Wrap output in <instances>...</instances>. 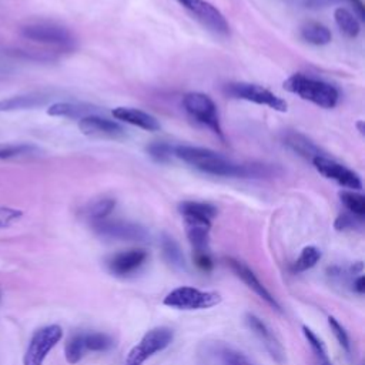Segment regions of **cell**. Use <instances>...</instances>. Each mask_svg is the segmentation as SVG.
<instances>
[{
	"label": "cell",
	"instance_id": "5bb4252c",
	"mask_svg": "<svg viewBox=\"0 0 365 365\" xmlns=\"http://www.w3.org/2000/svg\"><path fill=\"white\" fill-rule=\"evenodd\" d=\"M148 254L143 248H131L113 255L108 261V268L115 275H128L138 269L147 259Z\"/></svg>",
	"mask_w": 365,
	"mask_h": 365
},
{
	"label": "cell",
	"instance_id": "4dcf8cb0",
	"mask_svg": "<svg viewBox=\"0 0 365 365\" xmlns=\"http://www.w3.org/2000/svg\"><path fill=\"white\" fill-rule=\"evenodd\" d=\"M302 332H304V335H305L308 344L311 345L312 351L315 352V355H317L319 364H321V365H328V364H331L329 359H328V354H327V349H325L324 342H322L308 327H302Z\"/></svg>",
	"mask_w": 365,
	"mask_h": 365
},
{
	"label": "cell",
	"instance_id": "484cf974",
	"mask_svg": "<svg viewBox=\"0 0 365 365\" xmlns=\"http://www.w3.org/2000/svg\"><path fill=\"white\" fill-rule=\"evenodd\" d=\"M319 259H321V251L314 245H308L301 251L299 257L295 259V262L292 265V271L304 272V271L312 268Z\"/></svg>",
	"mask_w": 365,
	"mask_h": 365
},
{
	"label": "cell",
	"instance_id": "ba28073f",
	"mask_svg": "<svg viewBox=\"0 0 365 365\" xmlns=\"http://www.w3.org/2000/svg\"><path fill=\"white\" fill-rule=\"evenodd\" d=\"M227 93L235 98L251 101L259 106H267L275 111L284 113L287 111V107H288L285 100H282L268 88L254 83H245V81L231 83L227 86Z\"/></svg>",
	"mask_w": 365,
	"mask_h": 365
},
{
	"label": "cell",
	"instance_id": "d4e9b609",
	"mask_svg": "<svg viewBox=\"0 0 365 365\" xmlns=\"http://www.w3.org/2000/svg\"><path fill=\"white\" fill-rule=\"evenodd\" d=\"M115 207V200L113 198H100L94 202H91L86 208V217L91 220L93 222L104 220Z\"/></svg>",
	"mask_w": 365,
	"mask_h": 365
},
{
	"label": "cell",
	"instance_id": "ffe728a7",
	"mask_svg": "<svg viewBox=\"0 0 365 365\" xmlns=\"http://www.w3.org/2000/svg\"><path fill=\"white\" fill-rule=\"evenodd\" d=\"M185 221V231L188 241L194 247L195 251H202L208 248V232L211 222L208 221H200V220H191L184 218Z\"/></svg>",
	"mask_w": 365,
	"mask_h": 365
},
{
	"label": "cell",
	"instance_id": "f1b7e54d",
	"mask_svg": "<svg viewBox=\"0 0 365 365\" xmlns=\"http://www.w3.org/2000/svg\"><path fill=\"white\" fill-rule=\"evenodd\" d=\"M36 151L37 148L31 144H0V160L24 157Z\"/></svg>",
	"mask_w": 365,
	"mask_h": 365
},
{
	"label": "cell",
	"instance_id": "603a6c76",
	"mask_svg": "<svg viewBox=\"0 0 365 365\" xmlns=\"http://www.w3.org/2000/svg\"><path fill=\"white\" fill-rule=\"evenodd\" d=\"M334 19L338 26V29L346 36V37H356L359 34L361 26L355 14H352L345 7H338L334 11Z\"/></svg>",
	"mask_w": 365,
	"mask_h": 365
},
{
	"label": "cell",
	"instance_id": "e575fe53",
	"mask_svg": "<svg viewBox=\"0 0 365 365\" xmlns=\"http://www.w3.org/2000/svg\"><path fill=\"white\" fill-rule=\"evenodd\" d=\"M224 358L228 365H254L245 355H242L241 352H237V351L227 349L224 352Z\"/></svg>",
	"mask_w": 365,
	"mask_h": 365
},
{
	"label": "cell",
	"instance_id": "4316f807",
	"mask_svg": "<svg viewBox=\"0 0 365 365\" xmlns=\"http://www.w3.org/2000/svg\"><path fill=\"white\" fill-rule=\"evenodd\" d=\"M86 352V345H84V334H76L73 335L64 348V354H66V359L68 364L74 365L77 364L83 355Z\"/></svg>",
	"mask_w": 365,
	"mask_h": 365
},
{
	"label": "cell",
	"instance_id": "8992f818",
	"mask_svg": "<svg viewBox=\"0 0 365 365\" xmlns=\"http://www.w3.org/2000/svg\"><path fill=\"white\" fill-rule=\"evenodd\" d=\"M182 107L198 123L208 127L214 134L222 138L218 110L212 98L204 93L190 91L182 97Z\"/></svg>",
	"mask_w": 365,
	"mask_h": 365
},
{
	"label": "cell",
	"instance_id": "6da1fadb",
	"mask_svg": "<svg viewBox=\"0 0 365 365\" xmlns=\"http://www.w3.org/2000/svg\"><path fill=\"white\" fill-rule=\"evenodd\" d=\"M174 155L201 173L231 177V178H267L275 175V168L268 164H240L231 158L204 147L195 145H175Z\"/></svg>",
	"mask_w": 365,
	"mask_h": 365
},
{
	"label": "cell",
	"instance_id": "7a4b0ae2",
	"mask_svg": "<svg viewBox=\"0 0 365 365\" xmlns=\"http://www.w3.org/2000/svg\"><path fill=\"white\" fill-rule=\"evenodd\" d=\"M284 88L322 108H334L339 100V93L334 86L301 73L289 76L284 81Z\"/></svg>",
	"mask_w": 365,
	"mask_h": 365
},
{
	"label": "cell",
	"instance_id": "44dd1931",
	"mask_svg": "<svg viewBox=\"0 0 365 365\" xmlns=\"http://www.w3.org/2000/svg\"><path fill=\"white\" fill-rule=\"evenodd\" d=\"M180 212L184 218L191 220H200V221H208L217 215V208L208 202H200V201H184L178 205Z\"/></svg>",
	"mask_w": 365,
	"mask_h": 365
},
{
	"label": "cell",
	"instance_id": "f35d334b",
	"mask_svg": "<svg viewBox=\"0 0 365 365\" xmlns=\"http://www.w3.org/2000/svg\"><path fill=\"white\" fill-rule=\"evenodd\" d=\"M354 289L358 292V294H364L365 291V279L362 275H359L355 281H354Z\"/></svg>",
	"mask_w": 365,
	"mask_h": 365
},
{
	"label": "cell",
	"instance_id": "d6a6232c",
	"mask_svg": "<svg viewBox=\"0 0 365 365\" xmlns=\"http://www.w3.org/2000/svg\"><path fill=\"white\" fill-rule=\"evenodd\" d=\"M163 251H164L165 257H167L173 264H181V262H182L181 251H180L177 242H175L173 238L164 237V240H163Z\"/></svg>",
	"mask_w": 365,
	"mask_h": 365
},
{
	"label": "cell",
	"instance_id": "d6986e66",
	"mask_svg": "<svg viewBox=\"0 0 365 365\" xmlns=\"http://www.w3.org/2000/svg\"><path fill=\"white\" fill-rule=\"evenodd\" d=\"M48 97L41 93H30V94H19L13 97H7L0 100V111H17V110H29L36 108L46 104Z\"/></svg>",
	"mask_w": 365,
	"mask_h": 365
},
{
	"label": "cell",
	"instance_id": "3957f363",
	"mask_svg": "<svg viewBox=\"0 0 365 365\" xmlns=\"http://www.w3.org/2000/svg\"><path fill=\"white\" fill-rule=\"evenodd\" d=\"M21 36L33 43L51 47L57 51H71L76 48V37L73 33L53 21H33L21 27Z\"/></svg>",
	"mask_w": 365,
	"mask_h": 365
},
{
	"label": "cell",
	"instance_id": "2e32d148",
	"mask_svg": "<svg viewBox=\"0 0 365 365\" xmlns=\"http://www.w3.org/2000/svg\"><path fill=\"white\" fill-rule=\"evenodd\" d=\"M111 113L114 118L124 121L127 124L140 127L145 131H157L161 127L158 120L154 115L134 107H115Z\"/></svg>",
	"mask_w": 365,
	"mask_h": 365
},
{
	"label": "cell",
	"instance_id": "74e56055",
	"mask_svg": "<svg viewBox=\"0 0 365 365\" xmlns=\"http://www.w3.org/2000/svg\"><path fill=\"white\" fill-rule=\"evenodd\" d=\"M352 6H354V9L356 10V13H358V17L361 19V20H364V17H365V11H364V3H362V0H348Z\"/></svg>",
	"mask_w": 365,
	"mask_h": 365
},
{
	"label": "cell",
	"instance_id": "8fae6325",
	"mask_svg": "<svg viewBox=\"0 0 365 365\" xmlns=\"http://www.w3.org/2000/svg\"><path fill=\"white\" fill-rule=\"evenodd\" d=\"M94 231L106 238H114L121 241H143L147 238L144 227L130 221H97L93 222Z\"/></svg>",
	"mask_w": 365,
	"mask_h": 365
},
{
	"label": "cell",
	"instance_id": "52a82bcc",
	"mask_svg": "<svg viewBox=\"0 0 365 365\" xmlns=\"http://www.w3.org/2000/svg\"><path fill=\"white\" fill-rule=\"evenodd\" d=\"M63 329L60 325L51 324L37 329L24 352L23 365H43L48 352L61 341Z\"/></svg>",
	"mask_w": 365,
	"mask_h": 365
},
{
	"label": "cell",
	"instance_id": "30bf717a",
	"mask_svg": "<svg viewBox=\"0 0 365 365\" xmlns=\"http://www.w3.org/2000/svg\"><path fill=\"white\" fill-rule=\"evenodd\" d=\"M311 163L315 167V170L319 174H322L325 178L334 180L339 185L349 188L352 191L362 188L359 175L356 173H354L352 170L346 168L345 165L339 164L338 161H335L327 155H318V157L312 158Z\"/></svg>",
	"mask_w": 365,
	"mask_h": 365
},
{
	"label": "cell",
	"instance_id": "83f0119b",
	"mask_svg": "<svg viewBox=\"0 0 365 365\" xmlns=\"http://www.w3.org/2000/svg\"><path fill=\"white\" fill-rule=\"evenodd\" d=\"M84 345H86V351L103 352V351H108L113 346V339L107 334L91 332V334H84Z\"/></svg>",
	"mask_w": 365,
	"mask_h": 365
},
{
	"label": "cell",
	"instance_id": "9a60e30c",
	"mask_svg": "<svg viewBox=\"0 0 365 365\" xmlns=\"http://www.w3.org/2000/svg\"><path fill=\"white\" fill-rule=\"evenodd\" d=\"M247 322L250 325V328L257 334V336L262 341L264 346L268 349V352L271 354V356L278 361V362H284L285 359V352L282 345L279 344V341L275 338V335L272 334V331L255 315L248 314L247 315Z\"/></svg>",
	"mask_w": 365,
	"mask_h": 365
},
{
	"label": "cell",
	"instance_id": "1f68e13d",
	"mask_svg": "<svg viewBox=\"0 0 365 365\" xmlns=\"http://www.w3.org/2000/svg\"><path fill=\"white\" fill-rule=\"evenodd\" d=\"M328 325H329V328H331L334 336L336 338L338 344H339L346 352H349V349H351V342H349V336H348L346 331L344 329V327H342L334 317H328Z\"/></svg>",
	"mask_w": 365,
	"mask_h": 365
},
{
	"label": "cell",
	"instance_id": "5b68a950",
	"mask_svg": "<svg viewBox=\"0 0 365 365\" xmlns=\"http://www.w3.org/2000/svg\"><path fill=\"white\" fill-rule=\"evenodd\" d=\"M173 338L174 332L167 327H155L147 331L127 354L125 365H143L148 358L164 351L173 342Z\"/></svg>",
	"mask_w": 365,
	"mask_h": 365
},
{
	"label": "cell",
	"instance_id": "7c38bea8",
	"mask_svg": "<svg viewBox=\"0 0 365 365\" xmlns=\"http://www.w3.org/2000/svg\"><path fill=\"white\" fill-rule=\"evenodd\" d=\"M78 128L83 134L91 137H107V138H121L125 135V128L117 121L100 114H91L78 121Z\"/></svg>",
	"mask_w": 365,
	"mask_h": 365
},
{
	"label": "cell",
	"instance_id": "e0dca14e",
	"mask_svg": "<svg viewBox=\"0 0 365 365\" xmlns=\"http://www.w3.org/2000/svg\"><path fill=\"white\" fill-rule=\"evenodd\" d=\"M100 107L88 103H74V101H60L54 103L47 108V114L53 117H66V118H84L91 114H98Z\"/></svg>",
	"mask_w": 365,
	"mask_h": 365
},
{
	"label": "cell",
	"instance_id": "f546056e",
	"mask_svg": "<svg viewBox=\"0 0 365 365\" xmlns=\"http://www.w3.org/2000/svg\"><path fill=\"white\" fill-rule=\"evenodd\" d=\"M173 150H174V147L164 141H155V143H151L150 145H147V153L155 163L170 161L171 157L174 155Z\"/></svg>",
	"mask_w": 365,
	"mask_h": 365
},
{
	"label": "cell",
	"instance_id": "4fadbf2b",
	"mask_svg": "<svg viewBox=\"0 0 365 365\" xmlns=\"http://www.w3.org/2000/svg\"><path fill=\"white\" fill-rule=\"evenodd\" d=\"M227 264L230 265V268L235 272V275L238 278L242 279V282L251 288L259 298H262L268 305H271L274 309L277 311H281V307L278 304V301L271 295V292L262 285V282L255 277V274L241 261L238 259H234V258H228L227 259Z\"/></svg>",
	"mask_w": 365,
	"mask_h": 365
},
{
	"label": "cell",
	"instance_id": "ab89813d",
	"mask_svg": "<svg viewBox=\"0 0 365 365\" xmlns=\"http://www.w3.org/2000/svg\"><path fill=\"white\" fill-rule=\"evenodd\" d=\"M328 365H332V364H328Z\"/></svg>",
	"mask_w": 365,
	"mask_h": 365
},
{
	"label": "cell",
	"instance_id": "277c9868",
	"mask_svg": "<svg viewBox=\"0 0 365 365\" xmlns=\"http://www.w3.org/2000/svg\"><path fill=\"white\" fill-rule=\"evenodd\" d=\"M221 295L215 291H202L194 287H178L170 291L163 304L175 309H208L221 302Z\"/></svg>",
	"mask_w": 365,
	"mask_h": 365
},
{
	"label": "cell",
	"instance_id": "9c48e42d",
	"mask_svg": "<svg viewBox=\"0 0 365 365\" xmlns=\"http://www.w3.org/2000/svg\"><path fill=\"white\" fill-rule=\"evenodd\" d=\"M195 20L218 36H228L230 26L224 14L207 0H177Z\"/></svg>",
	"mask_w": 365,
	"mask_h": 365
},
{
	"label": "cell",
	"instance_id": "836d02e7",
	"mask_svg": "<svg viewBox=\"0 0 365 365\" xmlns=\"http://www.w3.org/2000/svg\"><path fill=\"white\" fill-rule=\"evenodd\" d=\"M21 217V211L14 208H0V228L7 227Z\"/></svg>",
	"mask_w": 365,
	"mask_h": 365
},
{
	"label": "cell",
	"instance_id": "7402d4cb",
	"mask_svg": "<svg viewBox=\"0 0 365 365\" xmlns=\"http://www.w3.org/2000/svg\"><path fill=\"white\" fill-rule=\"evenodd\" d=\"M301 37L314 46H325L332 38L329 29L317 21H309L305 26H302Z\"/></svg>",
	"mask_w": 365,
	"mask_h": 365
},
{
	"label": "cell",
	"instance_id": "cb8c5ba5",
	"mask_svg": "<svg viewBox=\"0 0 365 365\" xmlns=\"http://www.w3.org/2000/svg\"><path fill=\"white\" fill-rule=\"evenodd\" d=\"M341 202L349 211V214L362 218L365 215V197L355 191H341L339 192Z\"/></svg>",
	"mask_w": 365,
	"mask_h": 365
},
{
	"label": "cell",
	"instance_id": "d590c367",
	"mask_svg": "<svg viewBox=\"0 0 365 365\" xmlns=\"http://www.w3.org/2000/svg\"><path fill=\"white\" fill-rule=\"evenodd\" d=\"M194 262L202 271H211V268H212V259H211V257H210L207 250L195 251L194 252Z\"/></svg>",
	"mask_w": 365,
	"mask_h": 365
},
{
	"label": "cell",
	"instance_id": "8d00e7d4",
	"mask_svg": "<svg viewBox=\"0 0 365 365\" xmlns=\"http://www.w3.org/2000/svg\"><path fill=\"white\" fill-rule=\"evenodd\" d=\"M358 217L352 215V214H341L338 215V218L335 220V228L338 231H344V230H348V228H354L355 227V222Z\"/></svg>",
	"mask_w": 365,
	"mask_h": 365
},
{
	"label": "cell",
	"instance_id": "ac0fdd59",
	"mask_svg": "<svg viewBox=\"0 0 365 365\" xmlns=\"http://www.w3.org/2000/svg\"><path fill=\"white\" fill-rule=\"evenodd\" d=\"M284 143L294 153H297L298 155H301L309 161L318 155H325L322 153V150L314 141H311L307 135H304L298 131H288L284 135Z\"/></svg>",
	"mask_w": 365,
	"mask_h": 365
}]
</instances>
